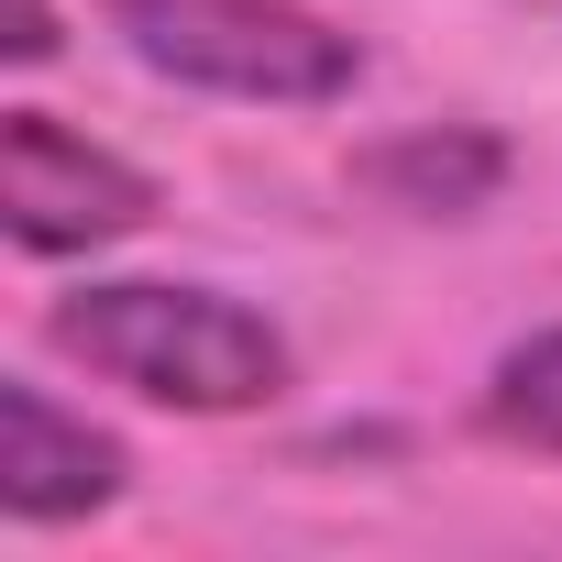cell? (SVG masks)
Here are the masks:
<instances>
[{"label": "cell", "instance_id": "obj_5", "mask_svg": "<svg viewBox=\"0 0 562 562\" xmlns=\"http://www.w3.org/2000/svg\"><path fill=\"white\" fill-rule=\"evenodd\" d=\"M485 430L562 463V321L496 353V375H485Z\"/></svg>", "mask_w": 562, "mask_h": 562}, {"label": "cell", "instance_id": "obj_6", "mask_svg": "<svg viewBox=\"0 0 562 562\" xmlns=\"http://www.w3.org/2000/svg\"><path fill=\"white\" fill-rule=\"evenodd\" d=\"M496 177H507V155H496L485 133H463L452 155H441L430 133H419V144H397V155H375V188H397L408 210H474Z\"/></svg>", "mask_w": 562, "mask_h": 562}, {"label": "cell", "instance_id": "obj_4", "mask_svg": "<svg viewBox=\"0 0 562 562\" xmlns=\"http://www.w3.org/2000/svg\"><path fill=\"white\" fill-rule=\"evenodd\" d=\"M122 485H133V452H122L100 419L56 408L34 375L0 386V507H12L23 529L100 518V507H122Z\"/></svg>", "mask_w": 562, "mask_h": 562}, {"label": "cell", "instance_id": "obj_1", "mask_svg": "<svg viewBox=\"0 0 562 562\" xmlns=\"http://www.w3.org/2000/svg\"><path fill=\"white\" fill-rule=\"evenodd\" d=\"M45 342L67 364H89L100 386H122L144 408H188V419L276 408L299 375L288 331L265 310H243L221 288H177V276H89L45 310Z\"/></svg>", "mask_w": 562, "mask_h": 562}, {"label": "cell", "instance_id": "obj_2", "mask_svg": "<svg viewBox=\"0 0 562 562\" xmlns=\"http://www.w3.org/2000/svg\"><path fill=\"white\" fill-rule=\"evenodd\" d=\"M100 23L133 45V67L254 111H331L364 78V45L310 0H100Z\"/></svg>", "mask_w": 562, "mask_h": 562}, {"label": "cell", "instance_id": "obj_3", "mask_svg": "<svg viewBox=\"0 0 562 562\" xmlns=\"http://www.w3.org/2000/svg\"><path fill=\"white\" fill-rule=\"evenodd\" d=\"M144 221H155V177L133 155L89 144L34 100L0 111V232L23 254H100V243H133Z\"/></svg>", "mask_w": 562, "mask_h": 562}, {"label": "cell", "instance_id": "obj_7", "mask_svg": "<svg viewBox=\"0 0 562 562\" xmlns=\"http://www.w3.org/2000/svg\"><path fill=\"white\" fill-rule=\"evenodd\" d=\"M12 56H23V67L56 56V12H45V0H12Z\"/></svg>", "mask_w": 562, "mask_h": 562}]
</instances>
